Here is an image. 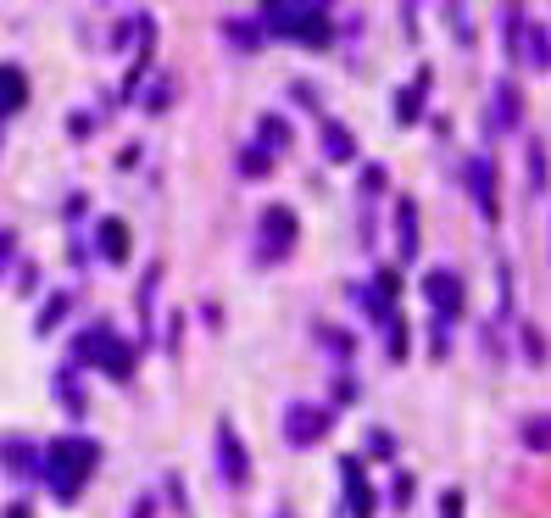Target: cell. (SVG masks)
Instances as JSON below:
<instances>
[{
    "label": "cell",
    "instance_id": "6da1fadb",
    "mask_svg": "<svg viewBox=\"0 0 551 518\" xmlns=\"http://www.w3.org/2000/svg\"><path fill=\"white\" fill-rule=\"evenodd\" d=\"M89 463H95V446H89V440H56V451H51V474L68 468V485H73Z\"/></svg>",
    "mask_w": 551,
    "mask_h": 518
}]
</instances>
